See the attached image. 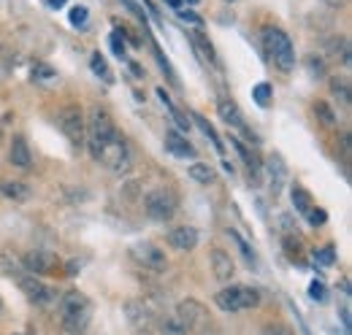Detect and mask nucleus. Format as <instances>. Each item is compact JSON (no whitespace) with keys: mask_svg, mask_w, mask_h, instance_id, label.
<instances>
[{"mask_svg":"<svg viewBox=\"0 0 352 335\" xmlns=\"http://www.w3.org/2000/svg\"><path fill=\"white\" fill-rule=\"evenodd\" d=\"M166 149H168L174 157H182V160L195 157L192 143H190V141H187L182 132H176V130H168V132H166Z\"/></svg>","mask_w":352,"mask_h":335,"instance_id":"nucleus-18","label":"nucleus"},{"mask_svg":"<svg viewBox=\"0 0 352 335\" xmlns=\"http://www.w3.org/2000/svg\"><path fill=\"white\" fill-rule=\"evenodd\" d=\"M182 3H190V5H195V3H198V0H182Z\"/></svg>","mask_w":352,"mask_h":335,"instance_id":"nucleus-47","label":"nucleus"},{"mask_svg":"<svg viewBox=\"0 0 352 335\" xmlns=\"http://www.w3.org/2000/svg\"><path fill=\"white\" fill-rule=\"evenodd\" d=\"M204 335H220V333H212V330H206V333H204Z\"/></svg>","mask_w":352,"mask_h":335,"instance_id":"nucleus-48","label":"nucleus"},{"mask_svg":"<svg viewBox=\"0 0 352 335\" xmlns=\"http://www.w3.org/2000/svg\"><path fill=\"white\" fill-rule=\"evenodd\" d=\"M290 198H293L296 211H298V213H304V216L314 209V198H311V192L304 189V187H293V189H290Z\"/></svg>","mask_w":352,"mask_h":335,"instance_id":"nucleus-23","label":"nucleus"},{"mask_svg":"<svg viewBox=\"0 0 352 335\" xmlns=\"http://www.w3.org/2000/svg\"><path fill=\"white\" fill-rule=\"evenodd\" d=\"M16 284H19V290L25 292V297L30 300V303H36V305H52L54 300H57V292L44 284L38 276H33V273H19L16 276Z\"/></svg>","mask_w":352,"mask_h":335,"instance_id":"nucleus-10","label":"nucleus"},{"mask_svg":"<svg viewBox=\"0 0 352 335\" xmlns=\"http://www.w3.org/2000/svg\"><path fill=\"white\" fill-rule=\"evenodd\" d=\"M314 114H317V119H320L325 127L336 125V111H333L328 103H317V106H314Z\"/></svg>","mask_w":352,"mask_h":335,"instance_id":"nucleus-33","label":"nucleus"},{"mask_svg":"<svg viewBox=\"0 0 352 335\" xmlns=\"http://www.w3.org/2000/svg\"><path fill=\"white\" fill-rule=\"evenodd\" d=\"M187 176L195 184H212L214 181V170H212V165H206V163H192V165L187 168Z\"/></svg>","mask_w":352,"mask_h":335,"instance_id":"nucleus-25","label":"nucleus"},{"mask_svg":"<svg viewBox=\"0 0 352 335\" xmlns=\"http://www.w3.org/2000/svg\"><path fill=\"white\" fill-rule=\"evenodd\" d=\"M322 3H328V5H342L344 0H322Z\"/></svg>","mask_w":352,"mask_h":335,"instance_id":"nucleus-46","label":"nucleus"},{"mask_svg":"<svg viewBox=\"0 0 352 335\" xmlns=\"http://www.w3.org/2000/svg\"><path fill=\"white\" fill-rule=\"evenodd\" d=\"M8 160H11V165L19 168V170H30V168H33V154H30V146H28L25 135H14V138H11Z\"/></svg>","mask_w":352,"mask_h":335,"instance_id":"nucleus-15","label":"nucleus"},{"mask_svg":"<svg viewBox=\"0 0 352 335\" xmlns=\"http://www.w3.org/2000/svg\"><path fill=\"white\" fill-rule=\"evenodd\" d=\"M166 241H168V246L176 251H192L195 246H198L201 235H198V230L190 227V224H176V227L168 230Z\"/></svg>","mask_w":352,"mask_h":335,"instance_id":"nucleus-13","label":"nucleus"},{"mask_svg":"<svg viewBox=\"0 0 352 335\" xmlns=\"http://www.w3.org/2000/svg\"><path fill=\"white\" fill-rule=\"evenodd\" d=\"M179 211V198L168 187H155L144 195V213L155 222H171Z\"/></svg>","mask_w":352,"mask_h":335,"instance_id":"nucleus-4","label":"nucleus"},{"mask_svg":"<svg viewBox=\"0 0 352 335\" xmlns=\"http://www.w3.org/2000/svg\"><path fill=\"white\" fill-rule=\"evenodd\" d=\"M46 3H49V5H52V8H63V5H65V3H68V0H46Z\"/></svg>","mask_w":352,"mask_h":335,"instance_id":"nucleus-44","label":"nucleus"},{"mask_svg":"<svg viewBox=\"0 0 352 335\" xmlns=\"http://www.w3.org/2000/svg\"><path fill=\"white\" fill-rule=\"evenodd\" d=\"M217 114L220 119L228 127H239V130H247V122H244V114L239 108V103L233 97H220L217 100Z\"/></svg>","mask_w":352,"mask_h":335,"instance_id":"nucleus-16","label":"nucleus"},{"mask_svg":"<svg viewBox=\"0 0 352 335\" xmlns=\"http://www.w3.org/2000/svg\"><path fill=\"white\" fill-rule=\"evenodd\" d=\"M187 333H190V330L176 319L174 314H171V316H166V319L160 322V335H187Z\"/></svg>","mask_w":352,"mask_h":335,"instance_id":"nucleus-30","label":"nucleus"},{"mask_svg":"<svg viewBox=\"0 0 352 335\" xmlns=\"http://www.w3.org/2000/svg\"><path fill=\"white\" fill-rule=\"evenodd\" d=\"M0 195L6 200H14V203H25L30 200V187L25 181H11V178H0Z\"/></svg>","mask_w":352,"mask_h":335,"instance_id":"nucleus-19","label":"nucleus"},{"mask_svg":"<svg viewBox=\"0 0 352 335\" xmlns=\"http://www.w3.org/2000/svg\"><path fill=\"white\" fill-rule=\"evenodd\" d=\"M230 143H233V149L239 152V157L244 160V165L250 168V176L258 181V178H261V163H258V157H255V154H250V149H247L239 138H230Z\"/></svg>","mask_w":352,"mask_h":335,"instance_id":"nucleus-21","label":"nucleus"},{"mask_svg":"<svg viewBox=\"0 0 352 335\" xmlns=\"http://www.w3.org/2000/svg\"><path fill=\"white\" fill-rule=\"evenodd\" d=\"M176 14H179V19H187V22H192V25H201V16H198V14H192V11H184V8H179Z\"/></svg>","mask_w":352,"mask_h":335,"instance_id":"nucleus-41","label":"nucleus"},{"mask_svg":"<svg viewBox=\"0 0 352 335\" xmlns=\"http://www.w3.org/2000/svg\"><path fill=\"white\" fill-rule=\"evenodd\" d=\"M209 259H212V270H214V279L217 281H230L236 276V262H233V257L225 249L214 246L212 254H209Z\"/></svg>","mask_w":352,"mask_h":335,"instance_id":"nucleus-14","label":"nucleus"},{"mask_svg":"<svg viewBox=\"0 0 352 335\" xmlns=\"http://www.w3.org/2000/svg\"><path fill=\"white\" fill-rule=\"evenodd\" d=\"M98 163H103V165L109 168L111 173H117V176L131 173L133 170V152H131V143L125 141V135H122V132H117V135L109 141V146L100 152Z\"/></svg>","mask_w":352,"mask_h":335,"instance_id":"nucleus-6","label":"nucleus"},{"mask_svg":"<svg viewBox=\"0 0 352 335\" xmlns=\"http://www.w3.org/2000/svg\"><path fill=\"white\" fill-rule=\"evenodd\" d=\"M331 92L336 95V100L342 103V106H350V84L344 76H336L333 82H331Z\"/></svg>","mask_w":352,"mask_h":335,"instance_id":"nucleus-27","label":"nucleus"},{"mask_svg":"<svg viewBox=\"0 0 352 335\" xmlns=\"http://www.w3.org/2000/svg\"><path fill=\"white\" fill-rule=\"evenodd\" d=\"M307 68L314 79H325V60L317 57V54H309L307 57Z\"/></svg>","mask_w":352,"mask_h":335,"instance_id":"nucleus-35","label":"nucleus"},{"mask_svg":"<svg viewBox=\"0 0 352 335\" xmlns=\"http://www.w3.org/2000/svg\"><path fill=\"white\" fill-rule=\"evenodd\" d=\"M131 257L144 268V270H152V273H166V270H168V257H166V251L160 249L157 244H152V241H138V244H133Z\"/></svg>","mask_w":352,"mask_h":335,"instance_id":"nucleus-8","label":"nucleus"},{"mask_svg":"<svg viewBox=\"0 0 352 335\" xmlns=\"http://www.w3.org/2000/svg\"><path fill=\"white\" fill-rule=\"evenodd\" d=\"M0 311H3V303H0Z\"/></svg>","mask_w":352,"mask_h":335,"instance_id":"nucleus-49","label":"nucleus"},{"mask_svg":"<svg viewBox=\"0 0 352 335\" xmlns=\"http://www.w3.org/2000/svg\"><path fill=\"white\" fill-rule=\"evenodd\" d=\"M57 79L54 68H49L46 62H33V82H41V84H52Z\"/></svg>","mask_w":352,"mask_h":335,"instance_id":"nucleus-31","label":"nucleus"},{"mask_svg":"<svg viewBox=\"0 0 352 335\" xmlns=\"http://www.w3.org/2000/svg\"><path fill=\"white\" fill-rule=\"evenodd\" d=\"M217 305L225 314H239L247 308H258L261 305V292L255 287H244V284H230L217 292Z\"/></svg>","mask_w":352,"mask_h":335,"instance_id":"nucleus-5","label":"nucleus"},{"mask_svg":"<svg viewBox=\"0 0 352 335\" xmlns=\"http://www.w3.org/2000/svg\"><path fill=\"white\" fill-rule=\"evenodd\" d=\"M120 130L114 127V119H111V114L103 108V106H92L87 114V146L89 154H92V160H98L100 157V152L109 146V141L117 135Z\"/></svg>","mask_w":352,"mask_h":335,"instance_id":"nucleus-2","label":"nucleus"},{"mask_svg":"<svg viewBox=\"0 0 352 335\" xmlns=\"http://www.w3.org/2000/svg\"><path fill=\"white\" fill-rule=\"evenodd\" d=\"M19 335H22V333H19Z\"/></svg>","mask_w":352,"mask_h":335,"instance_id":"nucleus-50","label":"nucleus"},{"mask_svg":"<svg viewBox=\"0 0 352 335\" xmlns=\"http://www.w3.org/2000/svg\"><path fill=\"white\" fill-rule=\"evenodd\" d=\"M122 3H125V5H128V8H131L133 14H135V16H138V19H141V22H146V14H144V11H141V5H138V3H135V0H122Z\"/></svg>","mask_w":352,"mask_h":335,"instance_id":"nucleus-42","label":"nucleus"},{"mask_svg":"<svg viewBox=\"0 0 352 335\" xmlns=\"http://www.w3.org/2000/svg\"><path fill=\"white\" fill-rule=\"evenodd\" d=\"M190 117H192V122H195V125L201 127V132H204V135H206V138L214 143V149H217V152H222V141H220V135H217V130L209 125V122H206L201 114H195V111H190Z\"/></svg>","mask_w":352,"mask_h":335,"instance_id":"nucleus-26","label":"nucleus"},{"mask_svg":"<svg viewBox=\"0 0 352 335\" xmlns=\"http://www.w3.org/2000/svg\"><path fill=\"white\" fill-rule=\"evenodd\" d=\"M263 49L268 54V60L282 73H293V68H296V46H293L290 36L282 27H263Z\"/></svg>","mask_w":352,"mask_h":335,"instance_id":"nucleus-3","label":"nucleus"},{"mask_svg":"<svg viewBox=\"0 0 352 335\" xmlns=\"http://www.w3.org/2000/svg\"><path fill=\"white\" fill-rule=\"evenodd\" d=\"M309 297L317 300V303H325V297H328V294H325V287H322L320 281H311V284H309Z\"/></svg>","mask_w":352,"mask_h":335,"instance_id":"nucleus-38","label":"nucleus"},{"mask_svg":"<svg viewBox=\"0 0 352 335\" xmlns=\"http://www.w3.org/2000/svg\"><path fill=\"white\" fill-rule=\"evenodd\" d=\"M307 219H309V224H325L328 213H325V211H320V209H311L307 213Z\"/></svg>","mask_w":352,"mask_h":335,"instance_id":"nucleus-40","label":"nucleus"},{"mask_svg":"<svg viewBox=\"0 0 352 335\" xmlns=\"http://www.w3.org/2000/svg\"><path fill=\"white\" fill-rule=\"evenodd\" d=\"M263 335H290L287 327H282V325H268L263 330Z\"/></svg>","mask_w":352,"mask_h":335,"instance_id":"nucleus-43","label":"nucleus"},{"mask_svg":"<svg viewBox=\"0 0 352 335\" xmlns=\"http://www.w3.org/2000/svg\"><path fill=\"white\" fill-rule=\"evenodd\" d=\"M252 97H255V103L261 106V108H268L271 106V97H274V89H271V84H255V89H252Z\"/></svg>","mask_w":352,"mask_h":335,"instance_id":"nucleus-29","label":"nucleus"},{"mask_svg":"<svg viewBox=\"0 0 352 335\" xmlns=\"http://www.w3.org/2000/svg\"><path fill=\"white\" fill-rule=\"evenodd\" d=\"M285 251H287V257L293 259V262H301L304 259V246H301V241L298 238H293V235H285Z\"/></svg>","mask_w":352,"mask_h":335,"instance_id":"nucleus-32","label":"nucleus"},{"mask_svg":"<svg viewBox=\"0 0 352 335\" xmlns=\"http://www.w3.org/2000/svg\"><path fill=\"white\" fill-rule=\"evenodd\" d=\"M125 314H128V322L138 330H146L149 322H152V311L146 308L144 300H128L125 303Z\"/></svg>","mask_w":352,"mask_h":335,"instance_id":"nucleus-17","label":"nucleus"},{"mask_svg":"<svg viewBox=\"0 0 352 335\" xmlns=\"http://www.w3.org/2000/svg\"><path fill=\"white\" fill-rule=\"evenodd\" d=\"M89 68H92V73H95L98 79H103L106 84L114 82V73H111V68H109V62H106V57H103L100 51H95V54L89 57Z\"/></svg>","mask_w":352,"mask_h":335,"instance_id":"nucleus-24","label":"nucleus"},{"mask_svg":"<svg viewBox=\"0 0 352 335\" xmlns=\"http://www.w3.org/2000/svg\"><path fill=\"white\" fill-rule=\"evenodd\" d=\"M265 176H268V187H271V192L274 195H279L285 187H287V181H290V170H287V163H285V157L282 154H268V160H265Z\"/></svg>","mask_w":352,"mask_h":335,"instance_id":"nucleus-11","label":"nucleus"},{"mask_svg":"<svg viewBox=\"0 0 352 335\" xmlns=\"http://www.w3.org/2000/svg\"><path fill=\"white\" fill-rule=\"evenodd\" d=\"M228 238H230V241H233V244L239 246V251H241V254H244V257H247L250 262H255V251L250 249V244H247V241H244V238H241V235H239L236 230H228Z\"/></svg>","mask_w":352,"mask_h":335,"instance_id":"nucleus-36","label":"nucleus"},{"mask_svg":"<svg viewBox=\"0 0 352 335\" xmlns=\"http://www.w3.org/2000/svg\"><path fill=\"white\" fill-rule=\"evenodd\" d=\"M109 43H111V51H114L120 60L128 57V49H125V41H122V30H114L111 38H109Z\"/></svg>","mask_w":352,"mask_h":335,"instance_id":"nucleus-37","label":"nucleus"},{"mask_svg":"<svg viewBox=\"0 0 352 335\" xmlns=\"http://www.w3.org/2000/svg\"><path fill=\"white\" fill-rule=\"evenodd\" d=\"M328 57L333 60V62H342L344 68L350 65V54H352V49H350V41L344 38V36H336V38H331L328 41Z\"/></svg>","mask_w":352,"mask_h":335,"instance_id":"nucleus-20","label":"nucleus"},{"mask_svg":"<svg viewBox=\"0 0 352 335\" xmlns=\"http://www.w3.org/2000/svg\"><path fill=\"white\" fill-rule=\"evenodd\" d=\"M92 319V303L79 290H68L60 297V325L68 335H85Z\"/></svg>","mask_w":352,"mask_h":335,"instance_id":"nucleus-1","label":"nucleus"},{"mask_svg":"<svg viewBox=\"0 0 352 335\" xmlns=\"http://www.w3.org/2000/svg\"><path fill=\"white\" fill-rule=\"evenodd\" d=\"M157 97H160V100H163V106H166V108H168V111H171V117H174L176 127H179V130H184V132H187V130H190V122H187V119H184V117H182V114H179V111H176V106H174V103H171V97H168V95H166V89H157Z\"/></svg>","mask_w":352,"mask_h":335,"instance_id":"nucleus-28","label":"nucleus"},{"mask_svg":"<svg viewBox=\"0 0 352 335\" xmlns=\"http://www.w3.org/2000/svg\"><path fill=\"white\" fill-rule=\"evenodd\" d=\"M19 262H22V270H28L33 276H49V273H57L60 270V257L46 249L25 251Z\"/></svg>","mask_w":352,"mask_h":335,"instance_id":"nucleus-9","label":"nucleus"},{"mask_svg":"<svg viewBox=\"0 0 352 335\" xmlns=\"http://www.w3.org/2000/svg\"><path fill=\"white\" fill-rule=\"evenodd\" d=\"M60 130L65 132V138L71 141L74 149H85V143H87V114L82 111V106H65L60 111Z\"/></svg>","mask_w":352,"mask_h":335,"instance_id":"nucleus-7","label":"nucleus"},{"mask_svg":"<svg viewBox=\"0 0 352 335\" xmlns=\"http://www.w3.org/2000/svg\"><path fill=\"white\" fill-rule=\"evenodd\" d=\"M166 3H168L174 11H179V8H182V0H166Z\"/></svg>","mask_w":352,"mask_h":335,"instance_id":"nucleus-45","label":"nucleus"},{"mask_svg":"<svg viewBox=\"0 0 352 335\" xmlns=\"http://www.w3.org/2000/svg\"><path fill=\"white\" fill-rule=\"evenodd\" d=\"M174 316L192 333L195 327H201V325L206 322V308H204L198 300H182V303L176 305Z\"/></svg>","mask_w":352,"mask_h":335,"instance_id":"nucleus-12","label":"nucleus"},{"mask_svg":"<svg viewBox=\"0 0 352 335\" xmlns=\"http://www.w3.org/2000/svg\"><path fill=\"white\" fill-rule=\"evenodd\" d=\"M68 19H71L74 27H85V25L89 22V11L85 8V5H74V8L68 11Z\"/></svg>","mask_w":352,"mask_h":335,"instance_id":"nucleus-34","label":"nucleus"},{"mask_svg":"<svg viewBox=\"0 0 352 335\" xmlns=\"http://www.w3.org/2000/svg\"><path fill=\"white\" fill-rule=\"evenodd\" d=\"M190 41H192L195 51H198V57H201L204 62H209V65H217V54H214V46L206 41L204 36H198V33H190Z\"/></svg>","mask_w":352,"mask_h":335,"instance_id":"nucleus-22","label":"nucleus"},{"mask_svg":"<svg viewBox=\"0 0 352 335\" xmlns=\"http://www.w3.org/2000/svg\"><path fill=\"white\" fill-rule=\"evenodd\" d=\"M314 259H317V262H322V265H331V262L336 259V254H333V246H325V249L314 251Z\"/></svg>","mask_w":352,"mask_h":335,"instance_id":"nucleus-39","label":"nucleus"}]
</instances>
